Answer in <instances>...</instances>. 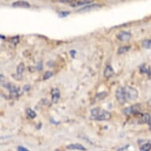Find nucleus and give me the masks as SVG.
Returning <instances> with one entry per match:
<instances>
[{
  "label": "nucleus",
  "instance_id": "obj_28",
  "mask_svg": "<svg viewBox=\"0 0 151 151\" xmlns=\"http://www.w3.org/2000/svg\"><path fill=\"white\" fill-rule=\"evenodd\" d=\"M70 55H71L72 58H74V56H75V54H76V52H75L74 50H71V51L70 52Z\"/></svg>",
  "mask_w": 151,
  "mask_h": 151
},
{
  "label": "nucleus",
  "instance_id": "obj_1",
  "mask_svg": "<svg viewBox=\"0 0 151 151\" xmlns=\"http://www.w3.org/2000/svg\"><path fill=\"white\" fill-rule=\"evenodd\" d=\"M111 118V114L109 111L100 108H95L91 110L90 119L97 121H107Z\"/></svg>",
  "mask_w": 151,
  "mask_h": 151
},
{
  "label": "nucleus",
  "instance_id": "obj_25",
  "mask_svg": "<svg viewBox=\"0 0 151 151\" xmlns=\"http://www.w3.org/2000/svg\"><path fill=\"white\" fill-rule=\"evenodd\" d=\"M42 68H43L42 62H38V63H37V70H41Z\"/></svg>",
  "mask_w": 151,
  "mask_h": 151
},
{
  "label": "nucleus",
  "instance_id": "obj_4",
  "mask_svg": "<svg viewBox=\"0 0 151 151\" xmlns=\"http://www.w3.org/2000/svg\"><path fill=\"white\" fill-rule=\"evenodd\" d=\"M116 97L117 101L120 104H124L127 101L126 95L124 93V87H119L116 90Z\"/></svg>",
  "mask_w": 151,
  "mask_h": 151
},
{
  "label": "nucleus",
  "instance_id": "obj_18",
  "mask_svg": "<svg viewBox=\"0 0 151 151\" xmlns=\"http://www.w3.org/2000/svg\"><path fill=\"white\" fill-rule=\"evenodd\" d=\"M151 150V143L150 142H146L141 146L139 151H150Z\"/></svg>",
  "mask_w": 151,
  "mask_h": 151
},
{
  "label": "nucleus",
  "instance_id": "obj_10",
  "mask_svg": "<svg viewBox=\"0 0 151 151\" xmlns=\"http://www.w3.org/2000/svg\"><path fill=\"white\" fill-rule=\"evenodd\" d=\"M114 75V70L110 65H107L104 71V76L106 78H110Z\"/></svg>",
  "mask_w": 151,
  "mask_h": 151
},
{
  "label": "nucleus",
  "instance_id": "obj_21",
  "mask_svg": "<svg viewBox=\"0 0 151 151\" xmlns=\"http://www.w3.org/2000/svg\"><path fill=\"white\" fill-rule=\"evenodd\" d=\"M142 47L146 49H150L151 47V40H145L142 41Z\"/></svg>",
  "mask_w": 151,
  "mask_h": 151
},
{
  "label": "nucleus",
  "instance_id": "obj_11",
  "mask_svg": "<svg viewBox=\"0 0 151 151\" xmlns=\"http://www.w3.org/2000/svg\"><path fill=\"white\" fill-rule=\"evenodd\" d=\"M92 1H72L70 3L71 7H76V6H81L83 5H89V3H91Z\"/></svg>",
  "mask_w": 151,
  "mask_h": 151
},
{
  "label": "nucleus",
  "instance_id": "obj_24",
  "mask_svg": "<svg viewBox=\"0 0 151 151\" xmlns=\"http://www.w3.org/2000/svg\"><path fill=\"white\" fill-rule=\"evenodd\" d=\"M70 14V12H69V11H60L58 13V15H59V17L63 18V17H66L67 16H68Z\"/></svg>",
  "mask_w": 151,
  "mask_h": 151
},
{
  "label": "nucleus",
  "instance_id": "obj_30",
  "mask_svg": "<svg viewBox=\"0 0 151 151\" xmlns=\"http://www.w3.org/2000/svg\"><path fill=\"white\" fill-rule=\"evenodd\" d=\"M147 105H148L149 107H150V108H151V99L149 100L148 101H147Z\"/></svg>",
  "mask_w": 151,
  "mask_h": 151
},
{
  "label": "nucleus",
  "instance_id": "obj_13",
  "mask_svg": "<svg viewBox=\"0 0 151 151\" xmlns=\"http://www.w3.org/2000/svg\"><path fill=\"white\" fill-rule=\"evenodd\" d=\"M131 113L132 115H137L140 113L141 111V104H133L132 106H131Z\"/></svg>",
  "mask_w": 151,
  "mask_h": 151
},
{
  "label": "nucleus",
  "instance_id": "obj_6",
  "mask_svg": "<svg viewBox=\"0 0 151 151\" xmlns=\"http://www.w3.org/2000/svg\"><path fill=\"white\" fill-rule=\"evenodd\" d=\"M116 37L120 41H128L131 38V33L126 31H121L119 34H117Z\"/></svg>",
  "mask_w": 151,
  "mask_h": 151
},
{
  "label": "nucleus",
  "instance_id": "obj_14",
  "mask_svg": "<svg viewBox=\"0 0 151 151\" xmlns=\"http://www.w3.org/2000/svg\"><path fill=\"white\" fill-rule=\"evenodd\" d=\"M139 71L141 74H148V75H151L150 68L146 67V64H142L139 67Z\"/></svg>",
  "mask_w": 151,
  "mask_h": 151
},
{
  "label": "nucleus",
  "instance_id": "obj_15",
  "mask_svg": "<svg viewBox=\"0 0 151 151\" xmlns=\"http://www.w3.org/2000/svg\"><path fill=\"white\" fill-rule=\"evenodd\" d=\"M25 112H26V115H27V116L29 117V119H34L35 117L37 116V113H36L32 109H30V108L26 109Z\"/></svg>",
  "mask_w": 151,
  "mask_h": 151
},
{
  "label": "nucleus",
  "instance_id": "obj_20",
  "mask_svg": "<svg viewBox=\"0 0 151 151\" xmlns=\"http://www.w3.org/2000/svg\"><path fill=\"white\" fill-rule=\"evenodd\" d=\"M10 41L11 42V44H13L14 45H16L20 42V37H19V36H15V37H11Z\"/></svg>",
  "mask_w": 151,
  "mask_h": 151
},
{
  "label": "nucleus",
  "instance_id": "obj_7",
  "mask_svg": "<svg viewBox=\"0 0 151 151\" xmlns=\"http://www.w3.org/2000/svg\"><path fill=\"white\" fill-rule=\"evenodd\" d=\"M51 94H52V101L54 104H56L59 101V100L60 98V91L59 89L54 88L52 89L51 91Z\"/></svg>",
  "mask_w": 151,
  "mask_h": 151
},
{
  "label": "nucleus",
  "instance_id": "obj_12",
  "mask_svg": "<svg viewBox=\"0 0 151 151\" xmlns=\"http://www.w3.org/2000/svg\"><path fill=\"white\" fill-rule=\"evenodd\" d=\"M68 150H82V151H86V149L85 148L84 146L81 145V144L75 143V144H70L69 146H67V147Z\"/></svg>",
  "mask_w": 151,
  "mask_h": 151
},
{
  "label": "nucleus",
  "instance_id": "obj_26",
  "mask_svg": "<svg viewBox=\"0 0 151 151\" xmlns=\"http://www.w3.org/2000/svg\"><path fill=\"white\" fill-rule=\"evenodd\" d=\"M17 151H30L29 150H27L25 147H23V146H18L17 147Z\"/></svg>",
  "mask_w": 151,
  "mask_h": 151
},
{
  "label": "nucleus",
  "instance_id": "obj_29",
  "mask_svg": "<svg viewBox=\"0 0 151 151\" xmlns=\"http://www.w3.org/2000/svg\"><path fill=\"white\" fill-rule=\"evenodd\" d=\"M51 123H52V124H60V122L54 121L53 119H51Z\"/></svg>",
  "mask_w": 151,
  "mask_h": 151
},
{
  "label": "nucleus",
  "instance_id": "obj_5",
  "mask_svg": "<svg viewBox=\"0 0 151 151\" xmlns=\"http://www.w3.org/2000/svg\"><path fill=\"white\" fill-rule=\"evenodd\" d=\"M101 7V5L100 4H89V5L85 6L83 7L80 8L79 10H77L78 13L86 12V11H89V10H95V9H99Z\"/></svg>",
  "mask_w": 151,
  "mask_h": 151
},
{
  "label": "nucleus",
  "instance_id": "obj_31",
  "mask_svg": "<svg viewBox=\"0 0 151 151\" xmlns=\"http://www.w3.org/2000/svg\"><path fill=\"white\" fill-rule=\"evenodd\" d=\"M0 37H1V39H6V37L5 36H3V35H1Z\"/></svg>",
  "mask_w": 151,
  "mask_h": 151
},
{
  "label": "nucleus",
  "instance_id": "obj_9",
  "mask_svg": "<svg viewBox=\"0 0 151 151\" xmlns=\"http://www.w3.org/2000/svg\"><path fill=\"white\" fill-rule=\"evenodd\" d=\"M150 119H151V117L148 113H144V114H142L141 116L139 117L138 123H139V124H149L150 121Z\"/></svg>",
  "mask_w": 151,
  "mask_h": 151
},
{
  "label": "nucleus",
  "instance_id": "obj_16",
  "mask_svg": "<svg viewBox=\"0 0 151 151\" xmlns=\"http://www.w3.org/2000/svg\"><path fill=\"white\" fill-rule=\"evenodd\" d=\"M131 48V46H122V47H119L118 48V51H117V53L118 55H122L126 53L129 51V50Z\"/></svg>",
  "mask_w": 151,
  "mask_h": 151
},
{
  "label": "nucleus",
  "instance_id": "obj_22",
  "mask_svg": "<svg viewBox=\"0 0 151 151\" xmlns=\"http://www.w3.org/2000/svg\"><path fill=\"white\" fill-rule=\"evenodd\" d=\"M52 76H53V72L52 71H46L45 73V74H44V76H43V80H45V81H46V80L49 79L50 78H52Z\"/></svg>",
  "mask_w": 151,
  "mask_h": 151
},
{
  "label": "nucleus",
  "instance_id": "obj_8",
  "mask_svg": "<svg viewBox=\"0 0 151 151\" xmlns=\"http://www.w3.org/2000/svg\"><path fill=\"white\" fill-rule=\"evenodd\" d=\"M13 7H19V8H29L31 6L26 1H17L12 4Z\"/></svg>",
  "mask_w": 151,
  "mask_h": 151
},
{
  "label": "nucleus",
  "instance_id": "obj_32",
  "mask_svg": "<svg viewBox=\"0 0 151 151\" xmlns=\"http://www.w3.org/2000/svg\"><path fill=\"white\" fill-rule=\"evenodd\" d=\"M3 78H3V74H1V82H3Z\"/></svg>",
  "mask_w": 151,
  "mask_h": 151
},
{
  "label": "nucleus",
  "instance_id": "obj_23",
  "mask_svg": "<svg viewBox=\"0 0 151 151\" xmlns=\"http://www.w3.org/2000/svg\"><path fill=\"white\" fill-rule=\"evenodd\" d=\"M122 112L124 113V115L125 116H130V115H132L131 113V107H127V108H125L122 110Z\"/></svg>",
  "mask_w": 151,
  "mask_h": 151
},
{
  "label": "nucleus",
  "instance_id": "obj_19",
  "mask_svg": "<svg viewBox=\"0 0 151 151\" xmlns=\"http://www.w3.org/2000/svg\"><path fill=\"white\" fill-rule=\"evenodd\" d=\"M107 95H108V93H107V92H101V93H97L95 98L98 100V101H101V100L104 99V97H107Z\"/></svg>",
  "mask_w": 151,
  "mask_h": 151
},
{
  "label": "nucleus",
  "instance_id": "obj_17",
  "mask_svg": "<svg viewBox=\"0 0 151 151\" xmlns=\"http://www.w3.org/2000/svg\"><path fill=\"white\" fill-rule=\"evenodd\" d=\"M25 63H20L17 67V75H22L24 70H25Z\"/></svg>",
  "mask_w": 151,
  "mask_h": 151
},
{
  "label": "nucleus",
  "instance_id": "obj_27",
  "mask_svg": "<svg viewBox=\"0 0 151 151\" xmlns=\"http://www.w3.org/2000/svg\"><path fill=\"white\" fill-rule=\"evenodd\" d=\"M30 88H31V86H30L29 85H26V86H25L24 88H23V90H24V91H29L30 89Z\"/></svg>",
  "mask_w": 151,
  "mask_h": 151
},
{
  "label": "nucleus",
  "instance_id": "obj_2",
  "mask_svg": "<svg viewBox=\"0 0 151 151\" xmlns=\"http://www.w3.org/2000/svg\"><path fill=\"white\" fill-rule=\"evenodd\" d=\"M124 93L126 95L127 101H134L139 97V91L133 87H124Z\"/></svg>",
  "mask_w": 151,
  "mask_h": 151
},
{
  "label": "nucleus",
  "instance_id": "obj_3",
  "mask_svg": "<svg viewBox=\"0 0 151 151\" xmlns=\"http://www.w3.org/2000/svg\"><path fill=\"white\" fill-rule=\"evenodd\" d=\"M3 86L5 87L6 89H7L8 91L10 92V96H11L13 98H17V97L21 95L20 89H19L18 87L15 86L13 83L8 82V83L3 84Z\"/></svg>",
  "mask_w": 151,
  "mask_h": 151
}]
</instances>
